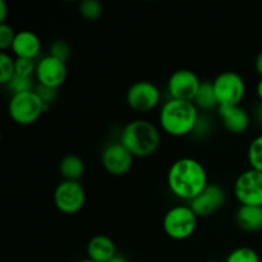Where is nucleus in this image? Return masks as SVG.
<instances>
[{
  "label": "nucleus",
  "instance_id": "nucleus-10",
  "mask_svg": "<svg viewBox=\"0 0 262 262\" xmlns=\"http://www.w3.org/2000/svg\"><path fill=\"white\" fill-rule=\"evenodd\" d=\"M202 82L191 69H178L169 77L166 90L170 99L193 101Z\"/></svg>",
  "mask_w": 262,
  "mask_h": 262
},
{
  "label": "nucleus",
  "instance_id": "nucleus-28",
  "mask_svg": "<svg viewBox=\"0 0 262 262\" xmlns=\"http://www.w3.org/2000/svg\"><path fill=\"white\" fill-rule=\"evenodd\" d=\"M36 94L40 96V99L42 100L43 104L46 106H49L50 104H53L55 101L56 96H58V92H56L55 89H51V87H46V86H41V84H37L35 87Z\"/></svg>",
  "mask_w": 262,
  "mask_h": 262
},
{
  "label": "nucleus",
  "instance_id": "nucleus-17",
  "mask_svg": "<svg viewBox=\"0 0 262 262\" xmlns=\"http://www.w3.org/2000/svg\"><path fill=\"white\" fill-rule=\"evenodd\" d=\"M235 220L241 229L247 232H257L262 229V207L239 206L235 214Z\"/></svg>",
  "mask_w": 262,
  "mask_h": 262
},
{
  "label": "nucleus",
  "instance_id": "nucleus-23",
  "mask_svg": "<svg viewBox=\"0 0 262 262\" xmlns=\"http://www.w3.org/2000/svg\"><path fill=\"white\" fill-rule=\"evenodd\" d=\"M78 10L84 19L95 20L102 14V5L97 0H83L79 3Z\"/></svg>",
  "mask_w": 262,
  "mask_h": 262
},
{
  "label": "nucleus",
  "instance_id": "nucleus-27",
  "mask_svg": "<svg viewBox=\"0 0 262 262\" xmlns=\"http://www.w3.org/2000/svg\"><path fill=\"white\" fill-rule=\"evenodd\" d=\"M71 48H69L68 43L63 40H56L54 41L50 45V54L49 55L54 56V58L59 59L61 61H68V59L71 58Z\"/></svg>",
  "mask_w": 262,
  "mask_h": 262
},
{
  "label": "nucleus",
  "instance_id": "nucleus-32",
  "mask_svg": "<svg viewBox=\"0 0 262 262\" xmlns=\"http://www.w3.org/2000/svg\"><path fill=\"white\" fill-rule=\"evenodd\" d=\"M109 262H128V260L123 255H119V253H118V255L114 256Z\"/></svg>",
  "mask_w": 262,
  "mask_h": 262
},
{
  "label": "nucleus",
  "instance_id": "nucleus-6",
  "mask_svg": "<svg viewBox=\"0 0 262 262\" xmlns=\"http://www.w3.org/2000/svg\"><path fill=\"white\" fill-rule=\"evenodd\" d=\"M215 96L219 107L222 106H237L241 105L246 96L245 79L237 72H223L212 81Z\"/></svg>",
  "mask_w": 262,
  "mask_h": 262
},
{
  "label": "nucleus",
  "instance_id": "nucleus-22",
  "mask_svg": "<svg viewBox=\"0 0 262 262\" xmlns=\"http://www.w3.org/2000/svg\"><path fill=\"white\" fill-rule=\"evenodd\" d=\"M225 262H261L260 256L253 248L242 246L233 250L225 258Z\"/></svg>",
  "mask_w": 262,
  "mask_h": 262
},
{
  "label": "nucleus",
  "instance_id": "nucleus-13",
  "mask_svg": "<svg viewBox=\"0 0 262 262\" xmlns=\"http://www.w3.org/2000/svg\"><path fill=\"white\" fill-rule=\"evenodd\" d=\"M227 201V194L219 184H209L199 196L189 202L197 217H207L220 210Z\"/></svg>",
  "mask_w": 262,
  "mask_h": 262
},
{
  "label": "nucleus",
  "instance_id": "nucleus-7",
  "mask_svg": "<svg viewBox=\"0 0 262 262\" xmlns=\"http://www.w3.org/2000/svg\"><path fill=\"white\" fill-rule=\"evenodd\" d=\"M53 200L59 211L67 215H73L83 209L86 191L81 182L61 181L54 191Z\"/></svg>",
  "mask_w": 262,
  "mask_h": 262
},
{
  "label": "nucleus",
  "instance_id": "nucleus-25",
  "mask_svg": "<svg viewBox=\"0 0 262 262\" xmlns=\"http://www.w3.org/2000/svg\"><path fill=\"white\" fill-rule=\"evenodd\" d=\"M8 90L12 92V95L20 94V92H28L35 90V83L33 78H20V77H14L9 83L7 84Z\"/></svg>",
  "mask_w": 262,
  "mask_h": 262
},
{
  "label": "nucleus",
  "instance_id": "nucleus-16",
  "mask_svg": "<svg viewBox=\"0 0 262 262\" xmlns=\"http://www.w3.org/2000/svg\"><path fill=\"white\" fill-rule=\"evenodd\" d=\"M87 258L96 262H109L117 256V246L114 241L105 234L94 235L86 247Z\"/></svg>",
  "mask_w": 262,
  "mask_h": 262
},
{
  "label": "nucleus",
  "instance_id": "nucleus-14",
  "mask_svg": "<svg viewBox=\"0 0 262 262\" xmlns=\"http://www.w3.org/2000/svg\"><path fill=\"white\" fill-rule=\"evenodd\" d=\"M220 120L225 129L234 135H241L248 129L251 124V118L247 110L241 105L237 106H222L217 109Z\"/></svg>",
  "mask_w": 262,
  "mask_h": 262
},
{
  "label": "nucleus",
  "instance_id": "nucleus-31",
  "mask_svg": "<svg viewBox=\"0 0 262 262\" xmlns=\"http://www.w3.org/2000/svg\"><path fill=\"white\" fill-rule=\"evenodd\" d=\"M256 95H257L258 100L262 102V78L257 82V86H256Z\"/></svg>",
  "mask_w": 262,
  "mask_h": 262
},
{
  "label": "nucleus",
  "instance_id": "nucleus-5",
  "mask_svg": "<svg viewBox=\"0 0 262 262\" xmlns=\"http://www.w3.org/2000/svg\"><path fill=\"white\" fill-rule=\"evenodd\" d=\"M199 217L189 205H178L165 212L163 219V229L169 238L174 241H184L194 234Z\"/></svg>",
  "mask_w": 262,
  "mask_h": 262
},
{
  "label": "nucleus",
  "instance_id": "nucleus-21",
  "mask_svg": "<svg viewBox=\"0 0 262 262\" xmlns=\"http://www.w3.org/2000/svg\"><path fill=\"white\" fill-rule=\"evenodd\" d=\"M248 164L251 169L262 173V135L251 141L247 151Z\"/></svg>",
  "mask_w": 262,
  "mask_h": 262
},
{
  "label": "nucleus",
  "instance_id": "nucleus-8",
  "mask_svg": "<svg viewBox=\"0 0 262 262\" xmlns=\"http://www.w3.org/2000/svg\"><path fill=\"white\" fill-rule=\"evenodd\" d=\"M233 191L241 206L262 207V173L251 168L242 171L235 179Z\"/></svg>",
  "mask_w": 262,
  "mask_h": 262
},
{
  "label": "nucleus",
  "instance_id": "nucleus-35",
  "mask_svg": "<svg viewBox=\"0 0 262 262\" xmlns=\"http://www.w3.org/2000/svg\"><path fill=\"white\" fill-rule=\"evenodd\" d=\"M205 262H217V261H205Z\"/></svg>",
  "mask_w": 262,
  "mask_h": 262
},
{
  "label": "nucleus",
  "instance_id": "nucleus-33",
  "mask_svg": "<svg viewBox=\"0 0 262 262\" xmlns=\"http://www.w3.org/2000/svg\"><path fill=\"white\" fill-rule=\"evenodd\" d=\"M256 117H257L258 122L262 123V102L257 106V110H256Z\"/></svg>",
  "mask_w": 262,
  "mask_h": 262
},
{
  "label": "nucleus",
  "instance_id": "nucleus-19",
  "mask_svg": "<svg viewBox=\"0 0 262 262\" xmlns=\"http://www.w3.org/2000/svg\"><path fill=\"white\" fill-rule=\"evenodd\" d=\"M194 105L199 110H205V112H210V110L219 109V105H217L216 96H215L214 86H212V82L206 81L202 82L201 86H200L199 91H197L196 96L193 99Z\"/></svg>",
  "mask_w": 262,
  "mask_h": 262
},
{
  "label": "nucleus",
  "instance_id": "nucleus-3",
  "mask_svg": "<svg viewBox=\"0 0 262 262\" xmlns=\"http://www.w3.org/2000/svg\"><path fill=\"white\" fill-rule=\"evenodd\" d=\"M119 142L135 158H148L154 155L161 142L158 125L147 119H135L123 127Z\"/></svg>",
  "mask_w": 262,
  "mask_h": 262
},
{
  "label": "nucleus",
  "instance_id": "nucleus-34",
  "mask_svg": "<svg viewBox=\"0 0 262 262\" xmlns=\"http://www.w3.org/2000/svg\"><path fill=\"white\" fill-rule=\"evenodd\" d=\"M78 262H96V261H92V260H90V258H83V260H79Z\"/></svg>",
  "mask_w": 262,
  "mask_h": 262
},
{
  "label": "nucleus",
  "instance_id": "nucleus-18",
  "mask_svg": "<svg viewBox=\"0 0 262 262\" xmlns=\"http://www.w3.org/2000/svg\"><path fill=\"white\" fill-rule=\"evenodd\" d=\"M59 173L63 181L79 182L84 173V161L76 154H68L59 163Z\"/></svg>",
  "mask_w": 262,
  "mask_h": 262
},
{
  "label": "nucleus",
  "instance_id": "nucleus-30",
  "mask_svg": "<svg viewBox=\"0 0 262 262\" xmlns=\"http://www.w3.org/2000/svg\"><path fill=\"white\" fill-rule=\"evenodd\" d=\"M255 68H256V71H257V73L260 74L261 78H262V50L257 54V56H256Z\"/></svg>",
  "mask_w": 262,
  "mask_h": 262
},
{
  "label": "nucleus",
  "instance_id": "nucleus-12",
  "mask_svg": "<svg viewBox=\"0 0 262 262\" xmlns=\"http://www.w3.org/2000/svg\"><path fill=\"white\" fill-rule=\"evenodd\" d=\"M67 73L68 69L66 61L59 60L51 55H46L42 56L36 64L35 78L37 84L58 90L66 82Z\"/></svg>",
  "mask_w": 262,
  "mask_h": 262
},
{
  "label": "nucleus",
  "instance_id": "nucleus-15",
  "mask_svg": "<svg viewBox=\"0 0 262 262\" xmlns=\"http://www.w3.org/2000/svg\"><path fill=\"white\" fill-rule=\"evenodd\" d=\"M12 53L15 58L35 60L41 51V40L33 31L23 30L17 32L12 45Z\"/></svg>",
  "mask_w": 262,
  "mask_h": 262
},
{
  "label": "nucleus",
  "instance_id": "nucleus-29",
  "mask_svg": "<svg viewBox=\"0 0 262 262\" xmlns=\"http://www.w3.org/2000/svg\"><path fill=\"white\" fill-rule=\"evenodd\" d=\"M7 13H8L7 3H5L4 0H0V25H2V23H5V19H7Z\"/></svg>",
  "mask_w": 262,
  "mask_h": 262
},
{
  "label": "nucleus",
  "instance_id": "nucleus-20",
  "mask_svg": "<svg viewBox=\"0 0 262 262\" xmlns=\"http://www.w3.org/2000/svg\"><path fill=\"white\" fill-rule=\"evenodd\" d=\"M15 59L7 51L0 53V83L7 86L15 77Z\"/></svg>",
  "mask_w": 262,
  "mask_h": 262
},
{
  "label": "nucleus",
  "instance_id": "nucleus-1",
  "mask_svg": "<svg viewBox=\"0 0 262 262\" xmlns=\"http://www.w3.org/2000/svg\"><path fill=\"white\" fill-rule=\"evenodd\" d=\"M166 183L171 194L188 204L210 184L205 166L193 158L174 161L168 170Z\"/></svg>",
  "mask_w": 262,
  "mask_h": 262
},
{
  "label": "nucleus",
  "instance_id": "nucleus-26",
  "mask_svg": "<svg viewBox=\"0 0 262 262\" xmlns=\"http://www.w3.org/2000/svg\"><path fill=\"white\" fill-rule=\"evenodd\" d=\"M15 35H17V32L10 25H8V23L0 25V49H2V51H7L8 49H12Z\"/></svg>",
  "mask_w": 262,
  "mask_h": 262
},
{
  "label": "nucleus",
  "instance_id": "nucleus-2",
  "mask_svg": "<svg viewBox=\"0 0 262 262\" xmlns=\"http://www.w3.org/2000/svg\"><path fill=\"white\" fill-rule=\"evenodd\" d=\"M199 120L200 110L192 101L169 99L159 112V125L171 137H184L193 133Z\"/></svg>",
  "mask_w": 262,
  "mask_h": 262
},
{
  "label": "nucleus",
  "instance_id": "nucleus-11",
  "mask_svg": "<svg viewBox=\"0 0 262 262\" xmlns=\"http://www.w3.org/2000/svg\"><path fill=\"white\" fill-rule=\"evenodd\" d=\"M135 156L119 142H112L102 150L101 164L105 171L114 177H122L132 169Z\"/></svg>",
  "mask_w": 262,
  "mask_h": 262
},
{
  "label": "nucleus",
  "instance_id": "nucleus-4",
  "mask_svg": "<svg viewBox=\"0 0 262 262\" xmlns=\"http://www.w3.org/2000/svg\"><path fill=\"white\" fill-rule=\"evenodd\" d=\"M48 107L33 90L12 95L8 104V113L10 119L17 124L30 125L37 122Z\"/></svg>",
  "mask_w": 262,
  "mask_h": 262
},
{
  "label": "nucleus",
  "instance_id": "nucleus-9",
  "mask_svg": "<svg viewBox=\"0 0 262 262\" xmlns=\"http://www.w3.org/2000/svg\"><path fill=\"white\" fill-rule=\"evenodd\" d=\"M128 106L137 113H148L159 106L161 92L155 83L150 81L135 82L125 95Z\"/></svg>",
  "mask_w": 262,
  "mask_h": 262
},
{
  "label": "nucleus",
  "instance_id": "nucleus-24",
  "mask_svg": "<svg viewBox=\"0 0 262 262\" xmlns=\"http://www.w3.org/2000/svg\"><path fill=\"white\" fill-rule=\"evenodd\" d=\"M15 77L20 78H32L36 73V64L37 61L32 59L15 58Z\"/></svg>",
  "mask_w": 262,
  "mask_h": 262
}]
</instances>
